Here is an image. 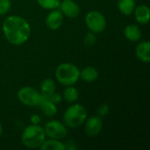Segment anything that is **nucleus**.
<instances>
[{"mask_svg": "<svg viewBox=\"0 0 150 150\" xmlns=\"http://www.w3.org/2000/svg\"><path fill=\"white\" fill-rule=\"evenodd\" d=\"M3 33L11 45L19 46L28 40L31 35V26L24 18L12 15L4 20Z\"/></svg>", "mask_w": 150, "mask_h": 150, "instance_id": "obj_1", "label": "nucleus"}, {"mask_svg": "<svg viewBox=\"0 0 150 150\" xmlns=\"http://www.w3.org/2000/svg\"><path fill=\"white\" fill-rule=\"evenodd\" d=\"M46 140L44 128L39 124H31L26 127L21 135V142L27 149H40Z\"/></svg>", "mask_w": 150, "mask_h": 150, "instance_id": "obj_2", "label": "nucleus"}, {"mask_svg": "<svg viewBox=\"0 0 150 150\" xmlns=\"http://www.w3.org/2000/svg\"><path fill=\"white\" fill-rule=\"evenodd\" d=\"M55 78L64 86L74 85L80 78V69L70 62L61 63L55 69Z\"/></svg>", "mask_w": 150, "mask_h": 150, "instance_id": "obj_3", "label": "nucleus"}, {"mask_svg": "<svg viewBox=\"0 0 150 150\" xmlns=\"http://www.w3.org/2000/svg\"><path fill=\"white\" fill-rule=\"evenodd\" d=\"M87 118L86 108L80 104H73L63 113V123L70 128L82 126Z\"/></svg>", "mask_w": 150, "mask_h": 150, "instance_id": "obj_4", "label": "nucleus"}, {"mask_svg": "<svg viewBox=\"0 0 150 150\" xmlns=\"http://www.w3.org/2000/svg\"><path fill=\"white\" fill-rule=\"evenodd\" d=\"M86 26L91 33H99L106 28V19L105 16L98 11H89L84 18Z\"/></svg>", "mask_w": 150, "mask_h": 150, "instance_id": "obj_5", "label": "nucleus"}, {"mask_svg": "<svg viewBox=\"0 0 150 150\" xmlns=\"http://www.w3.org/2000/svg\"><path fill=\"white\" fill-rule=\"evenodd\" d=\"M41 97V94L36 89L30 86L22 87L18 91V100L26 106H38Z\"/></svg>", "mask_w": 150, "mask_h": 150, "instance_id": "obj_6", "label": "nucleus"}, {"mask_svg": "<svg viewBox=\"0 0 150 150\" xmlns=\"http://www.w3.org/2000/svg\"><path fill=\"white\" fill-rule=\"evenodd\" d=\"M46 136L50 139L62 140L68 134V129L64 123L59 120H50L48 121L44 127Z\"/></svg>", "mask_w": 150, "mask_h": 150, "instance_id": "obj_7", "label": "nucleus"}, {"mask_svg": "<svg viewBox=\"0 0 150 150\" xmlns=\"http://www.w3.org/2000/svg\"><path fill=\"white\" fill-rule=\"evenodd\" d=\"M84 131L90 137H95L100 134L103 127L102 119L99 116H91L86 118L84 121Z\"/></svg>", "mask_w": 150, "mask_h": 150, "instance_id": "obj_8", "label": "nucleus"}, {"mask_svg": "<svg viewBox=\"0 0 150 150\" xmlns=\"http://www.w3.org/2000/svg\"><path fill=\"white\" fill-rule=\"evenodd\" d=\"M58 9L61 11L63 16L69 18H76L80 14V7L73 0L61 1Z\"/></svg>", "mask_w": 150, "mask_h": 150, "instance_id": "obj_9", "label": "nucleus"}, {"mask_svg": "<svg viewBox=\"0 0 150 150\" xmlns=\"http://www.w3.org/2000/svg\"><path fill=\"white\" fill-rule=\"evenodd\" d=\"M63 19L64 16L62 15L61 11L58 10V8L54 9L50 11L46 18V25L51 30H57L62 26Z\"/></svg>", "mask_w": 150, "mask_h": 150, "instance_id": "obj_10", "label": "nucleus"}, {"mask_svg": "<svg viewBox=\"0 0 150 150\" xmlns=\"http://www.w3.org/2000/svg\"><path fill=\"white\" fill-rule=\"evenodd\" d=\"M40 106L42 113L47 117H54L57 113V106L49 98L46 97H41V99L38 105Z\"/></svg>", "mask_w": 150, "mask_h": 150, "instance_id": "obj_11", "label": "nucleus"}, {"mask_svg": "<svg viewBox=\"0 0 150 150\" xmlns=\"http://www.w3.org/2000/svg\"><path fill=\"white\" fill-rule=\"evenodd\" d=\"M136 56L140 61L145 63H149L150 62V42L148 40H144L140 42L135 48Z\"/></svg>", "mask_w": 150, "mask_h": 150, "instance_id": "obj_12", "label": "nucleus"}, {"mask_svg": "<svg viewBox=\"0 0 150 150\" xmlns=\"http://www.w3.org/2000/svg\"><path fill=\"white\" fill-rule=\"evenodd\" d=\"M134 14L138 23L142 25H147L149 22L150 11L149 6L145 4H141L136 6L134 11Z\"/></svg>", "mask_w": 150, "mask_h": 150, "instance_id": "obj_13", "label": "nucleus"}, {"mask_svg": "<svg viewBox=\"0 0 150 150\" xmlns=\"http://www.w3.org/2000/svg\"><path fill=\"white\" fill-rule=\"evenodd\" d=\"M124 35L130 41H138L141 40L142 33V31L138 25H134V24H130L125 27Z\"/></svg>", "mask_w": 150, "mask_h": 150, "instance_id": "obj_14", "label": "nucleus"}, {"mask_svg": "<svg viewBox=\"0 0 150 150\" xmlns=\"http://www.w3.org/2000/svg\"><path fill=\"white\" fill-rule=\"evenodd\" d=\"M80 77L86 83H93L98 77V71L94 67L88 66L80 71Z\"/></svg>", "mask_w": 150, "mask_h": 150, "instance_id": "obj_15", "label": "nucleus"}, {"mask_svg": "<svg viewBox=\"0 0 150 150\" xmlns=\"http://www.w3.org/2000/svg\"><path fill=\"white\" fill-rule=\"evenodd\" d=\"M40 93L41 94V96L48 98L49 96H51L54 92H55L56 90V84L54 83V81L51 78H46L44 79L40 86Z\"/></svg>", "mask_w": 150, "mask_h": 150, "instance_id": "obj_16", "label": "nucleus"}, {"mask_svg": "<svg viewBox=\"0 0 150 150\" xmlns=\"http://www.w3.org/2000/svg\"><path fill=\"white\" fill-rule=\"evenodd\" d=\"M135 7V0H118V9L124 15L129 16L133 14Z\"/></svg>", "mask_w": 150, "mask_h": 150, "instance_id": "obj_17", "label": "nucleus"}, {"mask_svg": "<svg viewBox=\"0 0 150 150\" xmlns=\"http://www.w3.org/2000/svg\"><path fill=\"white\" fill-rule=\"evenodd\" d=\"M62 98L68 103H75L79 98V91L76 87H74V85L66 86L65 90L63 91Z\"/></svg>", "mask_w": 150, "mask_h": 150, "instance_id": "obj_18", "label": "nucleus"}, {"mask_svg": "<svg viewBox=\"0 0 150 150\" xmlns=\"http://www.w3.org/2000/svg\"><path fill=\"white\" fill-rule=\"evenodd\" d=\"M40 149L41 150H64L65 147L63 142H61V140L49 138V140L44 141Z\"/></svg>", "mask_w": 150, "mask_h": 150, "instance_id": "obj_19", "label": "nucleus"}, {"mask_svg": "<svg viewBox=\"0 0 150 150\" xmlns=\"http://www.w3.org/2000/svg\"><path fill=\"white\" fill-rule=\"evenodd\" d=\"M39 5L45 10L57 9L60 5L61 0H36Z\"/></svg>", "mask_w": 150, "mask_h": 150, "instance_id": "obj_20", "label": "nucleus"}, {"mask_svg": "<svg viewBox=\"0 0 150 150\" xmlns=\"http://www.w3.org/2000/svg\"><path fill=\"white\" fill-rule=\"evenodd\" d=\"M96 33H88L85 36H84V39H83V42L85 44V46H88V47H91V46H93L95 43H96V40H97V37L95 35Z\"/></svg>", "mask_w": 150, "mask_h": 150, "instance_id": "obj_21", "label": "nucleus"}, {"mask_svg": "<svg viewBox=\"0 0 150 150\" xmlns=\"http://www.w3.org/2000/svg\"><path fill=\"white\" fill-rule=\"evenodd\" d=\"M11 7V0H0V15L6 14Z\"/></svg>", "mask_w": 150, "mask_h": 150, "instance_id": "obj_22", "label": "nucleus"}, {"mask_svg": "<svg viewBox=\"0 0 150 150\" xmlns=\"http://www.w3.org/2000/svg\"><path fill=\"white\" fill-rule=\"evenodd\" d=\"M97 112H98V116H99L100 118L105 117L109 112V106L107 105H105V104H103V105L98 106V108L97 110Z\"/></svg>", "mask_w": 150, "mask_h": 150, "instance_id": "obj_23", "label": "nucleus"}, {"mask_svg": "<svg viewBox=\"0 0 150 150\" xmlns=\"http://www.w3.org/2000/svg\"><path fill=\"white\" fill-rule=\"evenodd\" d=\"M47 98H49L54 104H55V105H58V104H60L61 102H62V97L61 96V94H59V93H57V92H54L51 96H49Z\"/></svg>", "mask_w": 150, "mask_h": 150, "instance_id": "obj_24", "label": "nucleus"}, {"mask_svg": "<svg viewBox=\"0 0 150 150\" xmlns=\"http://www.w3.org/2000/svg\"><path fill=\"white\" fill-rule=\"evenodd\" d=\"M63 144H64L65 149L75 150L77 149V147H76V142H73V141H67V142H64Z\"/></svg>", "mask_w": 150, "mask_h": 150, "instance_id": "obj_25", "label": "nucleus"}, {"mask_svg": "<svg viewBox=\"0 0 150 150\" xmlns=\"http://www.w3.org/2000/svg\"><path fill=\"white\" fill-rule=\"evenodd\" d=\"M30 120L32 124H39L40 122V117L37 114H33V116H31Z\"/></svg>", "mask_w": 150, "mask_h": 150, "instance_id": "obj_26", "label": "nucleus"}, {"mask_svg": "<svg viewBox=\"0 0 150 150\" xmlns=\"http://www.w3.org/2000/svg\"><path fill=\"white\" fill-rule=\"evenodd\" d=\"M2 134H3V127H2V124L0 123V137L2 135Z\"/></svg>", "mask_w": 150, "mask_h": 150, "instance_id": "obj_27", "label": "nucleus"}]
</instances>
